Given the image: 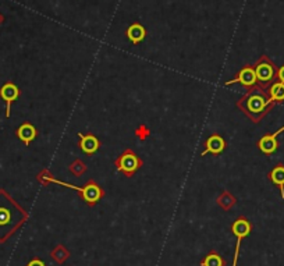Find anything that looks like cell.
<instances>
[{
  "label": "cell",
  "mask_w": 284,
  "mask_h": 266,
  "mask_svg": "<svg viewBox=\"0 0 284 266\" xmlns=\"http://www.w3.org/2000/svg\"><path fill=\"white\" fill-rule=\"evenodd\" d=\"M28 218V213L21 208L7 191L0 188V242H5Z\"/></svg>",
  "instance_id": "obj_1"
},
{
  "label": "cell",
  "mask_w": 284,
  "mask_h": 266,
  "mask_svg": "<svg viewBox=\"0 0 284 266\" xmlns=\"http://www.w3.org/2000/svg\"><path fill=\"white\" fill-rule=\"evenodd\" d=\"M142 166V160L134 150L125 149L117 159H116V167L121 172L125 177H131L135 175V172Z\"/></svg>",
  "instance_id": "obj_2"
},
{
  "label": "cell",
  "mask_w": 284,
  "mask_h": 266,
  "mask_svg": "<svg viewBox=\"0 0 284 266\" xmlns=\"http://www.w3.org/2000/svg\"><path fill=\"white\" fill-rule=\"evenodd\" d=\"M269 101H266L265 98L259 95V93H252V95H248V97L242 98L240 102H238V106L241 109H244L248 116H254V115H260L262 111L265 110L266 106L270 103Z\"/></svg>",
  "instance_id": "obj_3"
},
{
  "label": "cell",
  "mask_w": 284,
  "mask_h": 266,
  "mask_svg": "<svg viewBox=\"0 0 284 266\" xmlns=\"http://www.w3.org/2000/svg\"><path fill=\"white\" fill-rule=\"evenodd\" d=\"M20 97V88L14 83H6L0 88V98L6 103V117H10L11 115V105L14 103Z\"/></svg>",
  "instance_id": "obj_4"
},
{
  "label": "cell",
  "mask_w": 284,
  "mask_h": 266,
  "mask_svg": "<svg viewBox=\"0 0 284 266\" xmlns=\"http://www.w3.org/2000/svg\"><path fill=\"white\" fill-rule=\"evenodd\" d=\"M81 197L89 206H92V205H95V203L103 197V189H102L95 181H92L91 180V181H88L87 185L84 187V191H82Z\"/></svg>",
  "instance_id": "obj_5"
},
{
  "label": "cell",
  "mask_w": 284,
  "mask_h": 266,
  "mask_svg": "<svg viewBox=\"0 0 284 266\" xmlns=\"http://www.w3.org/2000/svg\"><path fill=\"white\" fill-rule=\"evenodd\" d=\"M236 83L242 84L244 87H252V85H255L256 83L255 68L247 66V67H244L242 70H241L236 78H233V80H230V81L224 83V85L229 87V85H231V84H236Z\"/></svg>",
  "instance_id": "obj_6"
},
{
  "label": "cell",
  "mask_w": 284,
  "mask_h": 266,
  "mask_svg": "<svg viewBox=\"0 0 284 266\" xmlns=\"http://www.w3.org/2000/svg\"><path fill=\"white\" fill-rule=\"evenodd\" d=\"M15 134L18 137V140H21L25 144V146L31 145V142L36 138L38 136V131L35 128L34 124H31L29 121H25L21 126L17 128Z\"/></svg>",
  "instance_id": "obj_7"
},
{
  "label": "cell",
  "mask_w": 284,
  "mask_h": 266,
  "mask_svg": "<svg viewBox=\"0 0 284 266\" xmlns=\"http://www.w3.org/2000/svg\"><path fill=\"white\" fill-rule=\"evenodd\" d=\"M226 148V142L223 140L222 137L217 136V134H213L207 138L206 141V148L203 150L201 156H205L206 154H213V155H220L223 150Z\"/></svg>",
  "instance_id": "obj_8"
},
{
  "label": "cell",
  "mask_w": 284,
  "mask_h": 266,
  "mask_svg": "<svg viewBox=\"0 0 284 266\" xmlns=\"http://www.w3.org/2000/svg\"><path fill=\"white\" fill-rule=\"evenodd\" d=\"M78 137H80V148L84 154L87 155H92L95 154L98 149H99V140L97 137L92 136V134H82V132H78Z\"/></svg>",
  "instance_id": "obj_9"
},
{
  "label": "cell",
  "mask_w": 284,
  "mask_h": 266,
  "mask_svg": "<svg viewBox=\"0 0 284 266\" xmlns=\"http://www.w3.org/2000/svg\"><path fill=\"white\" fill-rule=\"evenodd\" d=\"M255 74L256 80H259L260 83H268L273 78L275 70H273V66L269 62H259L255 66Z\"/></svg>",
  "instance_id": "obj_10"
},
{
  "label": "cell",
  "mask_w": 284,
  "mask_h": 266,
  "mask_svg": "<svg viewBox=\"0 0 284 266\" xmlns=\"http://www.w3.org/2000/svg\"><path fill=\"white\" fill-rule=\"evenodd\" d=\"M251 223L247 220V219L244 218H240L237 219L236 222L233 223V227H231V230H233V233L236 234L237 238L238 240H241V238L247 237L248 234L251 233Z\"/></svg>",
  "instance_id": "obj_11"
},
{
  "label": "cell",
  "mask_w": 284,
  "mask_h": 266,
  "mask_svg": "<svg viewBox=\"0 0 284 266\" xmlns=\"http://www.w3.org/2000/svg\"><path fill=\"white\" fill-rule=\"evenodd\" d=\"M277 137H275L273 134H270V136H265L260 138V141L258 142V146H259V149L266 154V155H269V154H273L276 149H277V140H276Z\"/></svg>",
  "instance_id": "obj_12"
},
{
  "label": "cell",
  "mask_w": 284,
  "mask_h": 266,
  "mask_svg": "<svg viewBox=\"0 0 284 266\" xmlns=\"http://www.w3.org/2000/svg\"><path fill=\"white\" fill-rule=\"evenodd\" d=\"M127 36L134 45H138L142 42L146 36V31L141 24H132L130 28L127 29Z\"/></svg>",
  "instance_id": "obj_13"
},
{
  "label": "cell",
  "mask_w": 284,
  "mask_h": 266,
  "mask_svg": "<svg viewBox=\"0 0 284 266\" xmlns=\"http://www.w3.org/2000/svg\"><path fill=\"white\" fill-rule=\"evenodd\" d=\"M269 177L272 180V183L279 185L281 198L284 199V166H276L275 169L270 172Z\"/></svg>",
  "instance_id": "obj_14"
},
{
  "label": "cell",
  "mask_w": 284,
  "mask_h": 266,
  "mask_svg": "<svg viewBox=\"0 0 284 266\" xmlns=\"http://www.w3.org/2000/svg\"><path fill=\"white\" fill-rule=\"evenodd\" d=\"M201 266H224V261L222 257L216 254V252H211L207 254L206 258L201 262Z\"/></svg>",
  "instance_id": "obj_15"
},
{
  "label": "cell",
  "mask_w": 284,
  "mask_h": 266,
  "mask_svg": "<svg viewBox=\"0 0 284 266\" xmlns=\"http://www.w3.org/2000/svg\"><path fill=\"white\" fill-rule=\"evenodd\" d=\"M270 101H284V84L276 83L270 88Z\"/></svg>",
  "instance_id": "obj_16"
},
{
  "label": "cell",
  "mask_w": 284,
  "mask_h": 266,
  "mask_svg": "<svg viewBox=\"0 0 284 266\" xmlns=\"http://www.w3.org/2000/svg\"><path fill=\"white\" fill-rule=\"evenodd\" d=\"M217 203L222 206V208L224 209H229L230 206H233V205H236V198L231 195L230 193H227V191H224V193L217 198Z\"/></svg>",
  "instance_id": "obj_17"
},
{
  "label": "cell",
  "mask_w": 284,
  "mask_h": 266,
  "mask_svg": "<svg viewBox=\"0 0 284 266\" xmlns=\"http://www.w3.org/2000/svg\"><path fill=\"white\" fill-rule=\"evenodd\" d=\"M70 172L74 176H82L87 172V166H85V163L82 160L75 159V162H72L71 165H70Z\"/></svg>",
  "instance_id": "obj_18"
},
{
  "label": "cell",
  "mask_w": 284,
  "mask_h": 266,
  "mask_svg": "<svg viewBox=\"0 0 284 266\" xmlns=\"http://www.w3.org/2000/svg\"><path fill=\"white\" fill-rule=\"evenodd\" d=\"M149 134H150V131L146 126H140L138 128H137V130H135V136L138 137V138L142 141L146 140V138L149 137Z\"/></svg>",
  "instance_id": "obj_19"
},
{
  "label": "cell",
  "mask_w": 284,
  "mask_h": 266,
  "mask_svg": "<svg viewBox=\"0 0 284 266\" xmlns=\"http://www.w3.org/2000/svg\"><path fill=\"white\" fill-rule=\"evenodd\" d=\"M27 266H45V263L42 261H39V259H34V261H31Z\"/></svg>",
  "instance_id": "obj_20"
},
{
  "label": "cell",
  "mask_w": 284,
  "mask_h": 266,
  "mask_svg": "<svg viewBox=\"0 0 284 266\" xmlns=\"http://www.w3.org/2000/svg\"><path fill=\"white\" fill-rule=\"evenodd\" d=\"M279 78H280V83L284 84V66L279 70Z\"/></svg>",
  "instance_id": "obj_21"
},
{
  "label": "cell",
  "mask_w": 284,
  "mask_h": 266,
  "mask_svg": "<svg viewBox=\"0 0 284 266\" xmlns=\"http://www.w3.org/2000/svg\"><path fill=\"white\" fill-rule=\"evenodd\" d=\"M3 20H5V17H3V15L0 14V24H2V23H3Z\"/></svg>",
  "instance_id": "obj_22"
}]
</instances>
